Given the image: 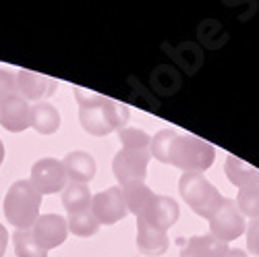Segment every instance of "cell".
Returning a JSON list of instances; mask_svg holds the SVG:
<instances>
[{
	"mask_svg": "<svg viewBox=\"0 0 259 257\" xmlns=\"http://www.w3.org/2000/svg\"><path fill=\"white\" fill-rule=\"evenodd\" d=\"M75 96L79 102V120L81 126L90 135L104 137L112 131H120L128 122L131 114L120 102L104 98L96 92H88L83 88H75Z\"/></svg>",
	"mask_w": 259,
	"mask_h": 257,
	"instance_id": "6da1fadb",
	"label": "cell"
},
{
	"mask_svg": "<svg viewBox=\"0 0 259 257\" xmlns=\"http://www.w3.org/2000/svg\"><path fill=\"white\" fill-rule=\"evenodd\" d=\"M41 205V195L33 189L29 181H15L5 197V216L9 224L19 230H31L33 222L37 220Z\"/></svg>",
	"mask_w": 259,
	"mask_h": 257,
	"instance_id": "7a4b0ae2",
	"label": "cell"
},
{
	"mask_svg": "<svg viewBox=\"0 0 259 257\" xmlns=\"http://www.w3.org/2000/svg\"><path fill=\"white\" fill-rule=\"evenodd\" d=\"M213 158H215V149L211 143H207L195 135H179L175 145H172L168 164L181 168L183 173L203 175L213 164Z\"/></svg>",
	"mask_w": 259,
	"mask_h": 257,
	"instance_id": "3957f363",
	"label": "cell"
},
{
	"mask_svg": "<svg viewBox=\"0 0 259 257\" xmlns=\"http://www.w3.org/2000/svg\"><path fill=\"white\" fill-rule=\"evenodd\" d=\"M181 197L187 201V205L201 218H211L213 211L218 209L224 201L220 191L215 189L203 175L197 173H183L179 183Z\"/></svg>",
	"mask_w": 259,
	"mask_h": 257,
	"instance_id": "277c9868",
	"label": "cell"
},
{
	"mask_svg": "<svg viewBox=\"0 0 259 257\" xmlns=\"http://www.w3.org/2000/svg\"><path fill=\"white\" fill-rule=\"evenodd\" d=\"M149 149H120L112 160V173L120 187L131 183H143L149 164Z\"/></svg>",
	"mask_w": 259,
	"mask_h": 257,
	"instance_id": "5b68a950",
	"label": "cell"
},
{
	"mask_svg": "<svg viewBox=\"0 0 259 257\" xmlns=\"http://www.w3.org/2000/svg\"><path fill=\"white\" fill-rule=\"evenodd\" d=\"M209 222V234H213L215 239H220L222 243H230L234 239H239L241 234L247 230L245 216L239 211L236 203L232 199H224L222 205L213 211V216L207 220Z\"/></svg>",
	"mask_w": 259,
	"mask_h": 257,
	"instance_id": "8992f818",
	"label": "cell"
},
{
	"mask_svg": "<svg viewBox=\"0 0 259 257\" xmlns=\"http://www.w3.org/2000/svg\"><path fill=\"white\" fill-rule=\"evenodd\" d=\"M67 173L62 168V162L56 158H41L31 166V179L29 183L39 195H50L67 185Z\"/></svg>",
	"mask_w": 259,
	"mask_h": 257,
	"instance_id": "52a82bcc",
	"label": "cell"
},
{
	"mask_svg": "<svg viewBox=\"0 0 259 257\" xmlns=\"http://www.w3.org/2000/svg\"><path fill=\"white\" fill-rule=\"evenodd\" d=\"M92 213L96 220L106 226L116 224L126 216V205L122 199V191L120 187H110L106 191H100L92 197Z\"/></svg>",
	"mask_w": 259,
	"mask_h": 257,
	"instance_id": "ba28073f",
	"label": "cell"
},
{
	"mask_svg": "<svg viewBox=\"0 0 259 257\" xmlns=\"http://www.w3.org/2000/svg\"><path fill=\"white\" fill-rule=\"evenodd\" d=\"M31 234L35 243L48 251L67 241L69 226H67V220L58 216V213H44V216H37V220L33 222Z\"/></svg>",
	"mask_w": 259,
	"mask_h": 257,
	"instance_id": "9c48e42d",
	"label": "cell"
},
{
	"mask_svg": "<svg viewBox=\"0 0 259 257\" xmlns=\"http://www.w3.org/2000/svg\"><path fill=\"white\" fill-rule=\"evenodd\" d=\"M15 81H17V96L33 104L41 102L44 98H50L58 88L56 79L33 73V71H19L15 75Z\"/></svg>",
	"mask_w": 259,
	"mask_h": 257,
	"instance_id": "30bf717a",
	"label": "cell"
},
{
	"mask_svg": "<svg viewBox=\"0 0 259 257\" xmlns=\"http://www.w3.org/2000/svg\"><path fill=\"white\" fill-rule=\"evenodd\" d=\"M179 216H181V207L175 199L166 197V195H154L137 218H143L149 226H154V228L168 230L172 224H177Z\"/></svg>",
	"mask_w": 259,
	"mask_h": 257,
	"instance_id": "8fae6325",
	"label": "cell"
},
{
	"mask_svg": "<svg viewBox=\"0 0 259 257\" xmlns=\"http://www.w3.org/2000/svg\"><path fill=\"white\" fill-rule=\"evenodd\" d=\"M0 124L11 133H21L31 126V106L23 98H9L0 104Z\"/></svg>",
	"mask_w": 259,
	"mask_h": 257,
	"instance_id": "7c38bea8",
	"label": "cell"
},
{
	"mask_svg": "<svg viewBox=\"0 0 259 257\" xmlns=\"http://www.w3.org/2000/svg\"><path fill=\"white\" fill-rule=\"evenodd\" d=\"M168 232L149 226L143 218H137V249L147 257H160L168 251Z\"/></svg>",
	"mask_w": 259,
	"mask_h": 257,
	"instance_id": "4fadbf2b",
	"label": "cell"
},
{
	"mask_svg": "<svg viewBox=\"0 0 259 257\" xmlns=\"http://www.w3.org/2000/svg\"><path fill=\"white\" fill-rule=\"evenodd\" d=\"M62 168L67 173V179L71 183H81V185H88L94 177H96V160L92 154L88 152H71L64 156L62 160Z\"/></svg>",
	"mask_w": 259,
	"mask_h": 257,
	"instance_id": "5bb4252c",
	"label": "cell"
},
{
	"mask_svg": "<svg viewBox=\"0 0 259 257\" xmlns=\"http://www.w3.org/2000/svg\"><path fill=\"white\" fill-rule=\"evenodd\" d=\"M226 253H228V245L222 243L220 239H215L213 234L191 237L181 249V257H226Z\"/></svg>",
	"mask_w": 259,
	"mask_h": 257,
	"instance_id": "9a60e30c",
	"label": "cell"
},
{
	"mask_svg": "<svg viewBox=\"0 0 259 257\" xmlns=\"http://www.w3.org/2000/svg\"><path fill=\"white\" fill-rule=\"evenodd\" d=\"M31 126L39 135H52L60 126V112L50 102H37L31 106Z\"/></svg>",
	"mask_w": 259,
	"mask_h": 257,
	"instance_id": "2e32d148",
	"label": "cell"
},
{
	"mask_svg": "<svg viewBox=\"0 0 259 257\" xmlns=\"http://www.w3.org/2000/svg\"><path fill=\"white\" fill-rule=\"evenodd\" d=\"M224 170H226L228 181H230L234 187H239V189L259 183V170L253 168V166H249L245 160L236 158V156H232V154L226 158Z\"/></svg>",
	"mask_w": 259,
	"mask_h": 257,
	"instance_id": "e0dca14e",
	"label": "cell"
},
{
	"mask_svg": "<svg viewBox=\"0 0 259 257\" xmlns=\"http://www.w3.org/2000/svg\"><path fill=\"white\" fill-rule=\"evenodd\" d=\"M92 191L88 185L69 183L62 193V205L69 213H79L85 209H92Z\"/></svg>",
	"mask_w": 259,
	"mask_h": 257,
	"instance_id": "ac0fdd59",
	"label": "cell"
},
{
	"mask_svg": "<svg viewBox=\"0 0 259 257\" xmlns=\"http://www.w3.org/2000/svg\"><path fill=\"white\" fill-rule=\"evenodd\" d=\"M120 191H122V199H124L126 211L137 213V216L145 209V205L149 203V199L154 197V191L149 189L145 183L124 185V187H120Z\"/></svg>",
	"mask_w": 259,
	"mask_h": 257,
	"instance_id": "d6986e66",
	"label": "cell"
},
{
	"mask_svg": "<svg viewBox=\"0 0 259 257\" xmlns=\"http://www.w3.org/2000/svg\"><path fill=\"white\" fill-rule=\"evenodd\" d=\"M67 226H69V232L77 234V237H94L100 230V222L96 220L92 209H85L79 213H69Z\"/></svg>",
	"mask_w": 259,
	"mask_h": 257,
	"instance_id": "ffe728a7",
	"label": "cell"
},
{
	"mask_svg": "<svg viewBox=\"0 0 259 257\" xmlns=\"http://www.w3.org/2000/svg\"><path fill=\"white\" fill-rule=\"evenodd\" d=\"M177 137H179V133L172 131V128H164V131L156 133L152 137V143H149V154H152L156 160H160L162 164H168L172 145H175Z\"/></svg>",
	"mask_w": 259,
	"mask_h": 257,
	"instance_id": "44dd1931",
	"label": "cell"
},
{
	"mask_svg": "<svg viewBox=\"0 0 259 257\" xmlns=\"http://www.w3.org/2000/svg\"><path fill=\"white\" fill-rule=\"evenodd\" d=\"M13 245L17 257H48V251L35 243L31 230H17L13 234Z\"/></svg>",
	"mask_w": 259,
	"mask_h": 257,
	"instance_id": "7402d4cb",
	"label": "cell"
},
{
	"mask_svg": "<svg viewBox=\"0 0 259 257\" xmlns=\"http://www.w3.org/2000/svg\"><path fill=\"white\" fill-rule=\"evenodd\" d=\"M234 203L243 216H249L251 220L259 218V183L239 189V195H236Z\"/></svg>",
	"mask_w": 259,
	"mask_h": 257,
	"instance_id": "603a6c76",
	"label": "cell"
},
{
	"mask_svg": "<svg viewBox=\"0 0 259 257\" xmlns=\"http://www.w3.org/2000/svg\"><path fill=\"white\" fill-rule=\"evenodd\" d=\"M118 141L122 143L124 149H149V143H152V137H149L141 128H120L116 131Z\"/></svg>",
	"mask_w": 259,
	"mask_h": 257,
	"instance_id": "cb8c5ba5",
	"label": "cell"
},
{
	"mask_svg": "<svg viewBox=\"0 0 259 257\" xmlns=\"http://www.w3.org/2000/svg\"><path fill=\"white\" fill-rule=\"evenodd\" d=\"M15 96H17V81H15V75L9 73V71L0 69V104L7 102L9 98H15Z\"/></svg>",
	"mask_w": 259,
	"mask_h": 257,
	"instance_id": "d4e9b609",
	"label": "cell"
},
{
	"mask_svg": "<svg viewBox=\"0 0 259 257\" xmlns=\"http://www.w3.org/2000/svg\"><path fill=\"white\" fill-rule=\"evenodd\" d=\"M247 249L251 255L259 257V218L247 224Z\"/></svg>",
	"mask_w": 259,
	"mask_h": 257,
	"instance_id": "484cf974",
	"label": "cell"
},
{
	"mask_svg": "<svg viewBox=\"0 0 259 257\" xmlns=\"http://www.w3.org/2000/svg\"><path fill=\"white\" fill-rule=\"evenodd\" d=\"M7 243H9V234H7V228L0 224V257L5 255V251H7Z\"/></svg>",
	"mask_w": 259,
	"mask_h": 257,
	"instance_id": "4316f807",
	"label": "cell"
},
{
	"mask_svg": "<svg viewBox=\"0 0 259 257\" xmlns=\"http://www.w3.org/2000/svg\"><path fill=\"white\" fill-rule=\"evenodd\" d=\"M226 257H247V253H245V251H241V249H228Z\"/></svg>",
	"mask_w": 259,
	"mask_h": 257,
	"instance_id": "83f0119b",
	"label": "cell"
},
{
	"mask_svg": "<svg viewBox=\"0 0 259 257\" xmlns=\"http://www.w3.org/2000/svg\"><path fill=\"white\" fill-rule=\"evenodd\" d=\"M3 160H5V143L0 139V164H3Z\"/></svg>",
	"mask_w": 259,
	"mask_h": 257,
	"instance_id": "f1b7e54d",
	"label": "cell"
}]
</instances>
